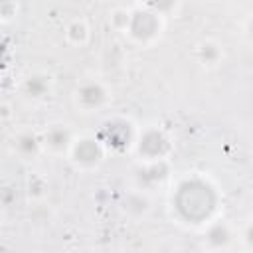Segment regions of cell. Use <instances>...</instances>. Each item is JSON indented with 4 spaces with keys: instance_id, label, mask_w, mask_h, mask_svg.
<instances>
[{
    "instance_id": "6",
    "label": "cell",
    "mask_w": 253,
    "mask_h": 253,
    "mask_svg": "<svg viewBox=\"0 0 253 253\" xmlns=\"http://www.w3.org/2000/svg\"><path fill=\"white\" fill-rule=\"evenodd\" d=\"M81 99H83L85 103H89V105H95V103H99V101L103 99V93H101L99 87L89 85V87H85V89L81 91Z\"/></svg>"
},
{
    "instance_id": "2",
    "label": "cell",
    "mask_w": 253,
    "mask_h": 253,
    "mask_svg": "<svg viewBox=\"0 0 253 253\" xmlns=\"http://www.w3.org/2000/svg\"><path fill=\"white\" fill-rule=\"evenodd\" d=\"M154 30H156V20H154L152 14L138 12V14L132 18V32H134L138 38H146V36H150Z\"/></svg>"
},
{
    "instance_id": "10",
    "label": "cell",
    "mask_w": 253,
    "mask_h": 253,
    "mask_svg": "<svg viewBox=\"0 0 253 253\" xmlns=\"http://www.w3.org/2000/svg\"><path fill=\"white\" fill-rule=\"evenodd\" d=\"M249 241H251V243H253V227H251V229H249Z\"/></svg>"
},
{
    "instance_id": "8",
    "label": "cell",
    "mask_w": 253,
    "mask_h": 253,
    "mask_svg": "<svg viewBox=\"0 0 253 253\" xmlns=\"http://www.w3.org/2000/svg\"><path fill=\"white\" fill-rule=\"evenodd\" d=\"M28 89L36 95V93H40V91L43 89V83H40V81H30V83H28Z\"/></svg>"
},
{
    "instance_id": "9",
    "label": "cell",
    "mask_w": 253,
    "mask_h": 253,
    "mask_svg": "<svg viewBox=\"0 0 253 253\" xmlns=\"http://www.w3.org/2000/svg\"><path fill=\"white\" fill-rule=\"evenodd\" d=\"M49 138H51L53 144H61V142H65V134H63V132H53Z\"/></svg>"
},
{
    "instance_id": "7",
    "label": "cell",
    "mask_w": 253,
    "mask_h": 253,
    "mask_svg": "<svg viewBox=\"0 0 253 253\" xmlns=\"http://www.w3.org/2000/svg\"><path fill=\"white\" fill-rule=\"evenodd\" d=\"M210 239H211L213 243H223V241L227 239V231H225V227L215 225V227L210 231Z\"/></svg>"
},
{
    "instance_id": "3",
    "label": "cell",
    "mask_w": 253,
    "mask_h": 253,
    "mask_svg": "<svg viewBox=\"0 0 253 253\" xmlns=\"http://www.w3.org/2000/svg\"><path fill=\"white\" fill-rule=\"evenodd\" d=\"M166 148V140H164V136L162 134H158V132H148L144 138H142V142H140V150L142 152H146V154H160L162 150Z\"/></svg>"
},
{
    "instance_id": "5",
    "label": "cell",
    "mask_w": 253,
    "mask_h": 253,
    "mask_svg": "<svg viewBox=\"0 0 253 253\" xmlns=\"http://www.w3.org/2000/svg\"><path fill=\"white\" fill-rule=\"evenodd\" d=\"M75 154H77V158H81V160L89 162V160H95V158H97L99 150H97V144H95L93 140H83V142L77 146Z\"/></svg>"
},
{
    "instance_id": "4",
    "label": "cell",
    "mask_w": 253,
    "mask_h": 253,
    "mask_svg": "<svg viewBox=\"0 0 253 253\" xmlns=\"http://www.w3.org/2000/svg\"><path fill=\"white\" fill-rule=\"evenodd\" d=\"M109 142H113V144H117V146H121V144H125L126 140H128V126H125V125H109Z\"/></svg>"
},
{
    "instance_id": "11",
    "label": "cell",
    "mask_w": 253,
    "mask_h": 253,
    "mask_svg": "<svg viewBox=\"0 0 253 253\" xmlns=\"http://www.w3.org/2000/svg\"><path fill=\"white\" fill-rule=\"evenodd\" d=\"M251 30H253V26H251Z\"/></svg>"
},
{
    "instance_id": "1",
    "label": "cell",
    "mask_w": 253,
    "mask_h": 253,
    "mask_svg": "<svg viewBox=\"0 0 253 253\" xmlns=\"http://www.w3.org/2000/svg\"><path fill=\"white\" fill-rule=\"evenodd\" d=\"M213 204H215L213 192L206 184L196 180L182 184L176 196V206L180 213L192 221H200L206 215H210V211L213 210Z\"/></svg>"
}]
</instances>
